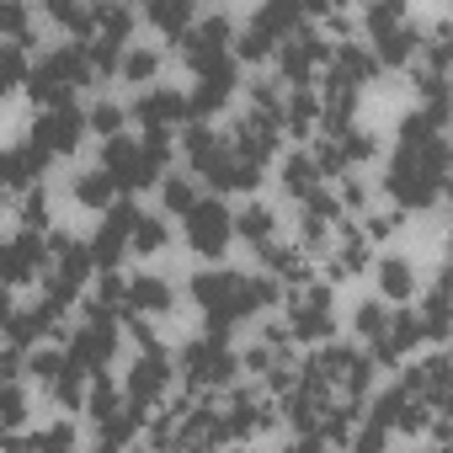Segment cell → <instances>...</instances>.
Here are the masks:
<instances>
[{
	"label": "cell",
	"instance_id": "obj_1",
	"mask_svg": "<svg viewBox=\"0 0 453 453\" xmlns=\"http://www.w3.org/2000/svg\"><path fill=\"white\" fill-rule=\"evenodd\" d=\"M187 294H192V304L203 310L208 336H224V342H230V331H235L241 320H251V315L283 304V288H278L273 278H246V273H235V267H224V262L192 273Z\"/></svg>",
	"mask_w": 453,
	"mask_h": 453
},
{
	"label": "cell",
	"instance_id": "obj_2",
	"mask_svg": "<svg viewBox=\"0 0 453 453\" xmlns=\"http://www.w3.org/2000/svg\"><path fill=\"white\" fill-rule=\"evenodd\" d=\"M384 192H389L395 213L437 208L448 192V139H432L421 150H395V160L384 171Z\"/></svg>",
	"mask_w": 453,
	"mask_h": 453
},
{
	"label": "cell",
	"instance_id": "obj_3",
	"mask_svg": "<svg viewBox=\"0 0 453 453\" xmlns=\"http://www.w3.org/2000/svg\"><path fill=\"white\" fill-rule=\"evenodd\" d=\"M96 75H91V59H86V49L81 43H54L33 70H27V96L38 102V112L43 107H59V102H75V91L81 86H91Z\"/></svg>",
	"mask_w": 453,
	"mask_h": 453
},
{
	"label": "cell",
	"instance_id": "obj_4",
	"mask_svg": "<svg viewBox=\"0 0 453 453\" xmlns=\"http://www.w3.org/2000/svg\"><path fill=\"white\" fill-rule=\"evenodd\" d=\"M176 373H181V384L192 395H203V389H224V384H230L241 373V357H235V347L224 336H192L181 347V357H176Z\"/></svg>",
	"mask_w": 453,
	"mask_h": 453
},
{
	"label": "cell",
	"instance_id": "obj_5",
	"mask_svg": "<svg viewBox=\"0 0 453 453\" xmlns=\"http://www.w3.org/2000/svg\"><path fill=\"white\" fill-rule=\"evenodd\" d=\"M187 246H192V257H203L208 267H219V257L230 251V241H235V224H230V203L224 197H197L187 213Z\"/></svg>",
	"mask_w": 453,
	"mask_h": 453
},
{
	"label": "cell",
	"instance_id": "obj_6",
	"mask_svg": "<svg viewBox=\"0 0 453 453\" xmlns=\"http://www.w3.org/2000/svg\"><path fill=\"white\" fill-rule=\"evenodd\" d=\"M86 320L70 331V342H65V352H70V363H81L86 373H102L107 363H112V352H118V315H107L102 304H91L86 299V310H81Z\"/></svg>",
	"mask_w": 453,
	"mask_h": 453
},
{
	"label": "cell",
	"instance_id": "obj_7",
	"mask_svg": "<svg viewBox=\"0 0 453 453\" xmlns=\"http://www.w3.org/2000/svg\"><path fill=\"white\" fill-rule=\"evenodd\" d=\"M283 331L294 342H310V347H326L336 342V315H331V288L326 283H304L288 294V320Z\"/></svg>",
	"mask_w": 453,
	"mask_h": 453
},
{
	"label": "cell",
	"instance_id": "obj_8",
	"mask_svg": "<svg viewBox=\"0 0 453 453\" xmlns=\"http://www.w3.org/2000/svg\"><path fill=\"white\" fill-rule=\"evenodd\" d=\"M171 384H176V357H171L165 347H150V352L134 357V368H128V379H123V400H128L139 416H150V411L171 395Z\"/></svg>",
	"mask_w": 453,
	"mask_h": 453
},
{
	"label": "cell",
	"instance_id": "obj_9",
	"mask_svg": "<svg viewBox=\"0 0 453 453\" xmlns=\"http://www.w3.org/2000/svg\"><path fill=\"white\" fill-rule=\"evenodd\" d=\"M273 426H278V405L251 384L230 389V400L219 405V442H241V437H257V432H273Z\"/></svg>",
	"mask_w": 453,
	"mask_h": 453
},
{
	"label": "cell",
	"instance_id": "obj_10",
	"mask_svg": "<svg viewBox=\"0 0 453 453\" xmlns=\"http://www.w3.org/2000/svg\"><path fill=\"white\" fill-rule=\"evenodd\" d=\"M81 139H86V107H75V102L43 107V112L33 118V128H27V144H33V150H43L49 160L75 155V150H81Z\"/></svg>",
	"mask_w": 453,
	"mask_h": 453
},
{
	"label": "cell",
	"instance_id": "obj_11",
	"mask_svg": "<svg viewBox=\"0 0 453 453\" xmlns=\"http://www.w3.org/2000/svg\"><path fill=\"white\" fill-rule=\"evenodd\" d=\"M144 219V208L134 203V197H118L112 208H107V219H102V230L86 241V251H91V267H118L123 257H128V241H134V224Z\"/></svg>",
	"mask_w": 453,
	"mask_h": 453
},
{
	"label": "cell",
	"instance_id": "obj_12",
	"mask_svg": "<svg viewBox=\"0 0 453 453\" xmlns=\"http://www.w3.org/2000/svg\"><path fill=\"white\" fill-rule=\"evenodd\" d=\"M273 59H278V75L288 81V91H299V86H310V81H315V70L331 59V38H326V33H315V27L304 22L288 43H278V54H273ZM283 81H278V86H283Z\"/></svg>",
	"mask_w": 453,
	"mask_h": 453
},
{
	"label": "cell",
	"instance_id": "obj_13",
	"mask_svg": "<svg viewBox=\"0 0 453 453\" xmlns=\"http://www.w3.org/2000/svg\"><path fill=\"white\" fill-rule=\"evenodd\" d=\"M235 86H241V65H235V54H224V59L203 65V70H197V86L187 91V118L203 123V118L224 112V107H230V96H235Z\"/></svg>",
	"mask_w": 453,
	"mask_h": 453
},
{
	"label": "cell",
	"instance_id": "obj_14",
	"mask_svg": "<svg viewBox=\"0 0 453 453\" xmlns=\"http://www.w3.org/2000/svg\"><path fill=\"white\" fill-rule=\"evenodd\" d=\"M176 43H181L187 65L203 70V65H213V59L230 54V43H235V17H230V12H203V17H192V27H187Z\"/></svg>",
	"mask_w": 453,
	"mask_h": 453
},
{
	"label": "cell",
	"instance_id": "obj_15",
	"mask_svg": "<svg viewBox=\"0 0 453 453\" xmlns=\"http://www.w3.org/2000/svg\"><path fill=\"white\" fill-rule=\"evenodd\" d=\"M43 273H49V241L43 235L22 230V235L0 241V288H27Z\"/></svg>",
	"mask_w": 453,
	"mask_h": 453
},
{
	"label": "cell",
	"instance_id": "obj_16",
	"mask_svg": "<svg viewBox=\"0 0 453 453\" xmlns=\"http://www.w3.org/2000/svg\"><path fill=\"white\" fill-rule=\"evenodd\" d=\"M128 118H139L144 134H171V128H187V91L181 86H144L128 107Z\"/></svg>",
	"mask_w": 453,
	"mask_h": 453
},
{
	"label": "cell",
	"instance_id": "obj_17",
	"mask_svg": "<svg viewBox=\"0 0 453 453\" xmlns=\"http://www.w3.org/2000/svg\"><path fill=\"white\" fill-rule=\"evenodd\" d=\"M230 144L241 160H251V165H273L278 160V150H283V128H278V118H257V112H241L235 123H230Z\"/></svg>",
	"mask_w": 453,
	"mask_h": 453
},
{
	"label": "cell",
	"instance_id": "obj_18",
	"mask_svg": "<svg viewBox=\"0 0 453 453\" xmlns=\"http://www.w3.org/2000/svg\"><path fill=\"white\" fill-rule=\"evenodd\" d=\"M421 347H426V331H421L416 310H411V304H400V310H389V326H384V336L368 347V357H373V368H395V363L416 357Z\"/></svg>",
	"mask_w": 453,
	"mask_h": 453
},
{
	"label": "cell",
	"instance_id": "obj_19",
	"mask_svg": "<svg viewBox=\"0 0 453 453\" xmlns=\"http://www.w3.org/2000/svg\"><path fill=\"white\" fill-rule=\"evenodd\" d=\"M432 416H442V411H426L416 395H405L400 384H389V389H379L373 400H368V421H379L384 432H426L432 426Z\"/></svg>",
	"mask_w": 453,
	"mask_h": 453
},
{
	"label": "cell",
	"instance_id": "obj_20",
	"mask_svg": "<svg viewBox=\"0 0 453 453\" xmlns=\"http://www.w3.org/2000/svg\"><path fill=\"white\" fill-rule=\"evenodd\" d=\"M65 320V310H54L49 299H33L27 310L17 304L6 320H0V331H6V347H17V352H33V347H43L49 336H54V326Z\"/></svg>",
	"mask_w": 453,
	"mask_h": 453
},
{
	"label": "cell",
	"instance_id": "obj_21",
	"mask_svg": "<svg viewBox=\"0 0 453 453\" xmlns=\"http://www.w3.org/2000/svg\"><path fill=\"white\" fill-rule=\"evenodd\" d=\"M448 379H453V368H448V352L437 347V352H426V357H416L395 384L405 389V395H416L426 411H442L448 405Z\"/></svg>",
	"mask_w": 453,
	"mask_h": 453
},
{
	"label": "cell",
	"instance_id": "obj_22",
	"mask_svg": "<svg viewBox=\"0 0 453 453\" xmlns=\"http://www.w3.org/2000/svg\"><path fill=\"white\" fill-rule=\"evenodd\" d=\"M171 310H176V288L160 273L128 278V288H123V315L128 320H150V315H171Z\"/></svg>",
	"mask_w": 453,
	"mask_h": 453
},
{
	"label": "cell",
	"instance_id": "obj_23",
	"mask_svg": "<svg viewBox=\"0 0 453 453\" xmlns=\"http://www.w3.org/2000/svg\"><path fill=\"white\" fill-rule=\"evenodd\" d=\"M43 171H49V155L43 150H33L27 139H17V144H6L0 150V192H27V187H38L43 181Z\"/></svg>",
	"mask_w": 453,
	"mask_h": 453
},
{
	"label": "cell",
	"instance_id": "obj_24",
	"mask_svg": "<svg viewBox=\"0 0 453 453\" xmlns=\"http://www.w3.org/2000/svg\"><path fill=\"white\" fill-rule=\"evenodd\" d=\"M326 75H336L342 86H352V91H363L368 81H379L384 70H379V59L368 54V43H357V38H347V43H331V59H326Z\"/></svg>",
	"mask_w": 453,
	"mask_h": 453
},
{
	"label": "cell",
	"instance_id": "obj_25",
	"mask_svg": "<svg viewBox=\"0 0 453 453\" xmlns=\"http://www.w3.org/2000/svg\"><path fill=\"white\" fill-rule=\"evenodd\" d=\"M224 150H230V144H224L219 128H208V123H187V134H181V155H187V165H192V171H187L192 181H208V176L219 171Z\"/></svg>",
	"mask_w": 453,
	"mask_h": 453
},
{
	"label": "cell",
	"instance_id": "obj_26",
	"mask_svg": "<svg viewBox=\"0 0 453 453\" xmlns=\"http://www.w3.org/2000/svg\"><path fill=\"white\" fill-rule=\"evenodd\" d=\"M373 283H379V299H384L389 310H400L405 299L416 304V262H411V257L384 251V257L373 262Z\"/></svg>",
	"mask_w": 453,
	"mask_h": 453
},
{
	"label": "cell",
	"instance_id": "obj_27",
	"mask_svg": "<svg viewBox=\"0 0 453 453\" xmlns=\"http://www.w3.org/2000/svg\"><path fill=\"white\" fill-rule=\"evenodd\" d=\"M368 54L379 59V70H405V65H416V54H421V33H416V22H400L395 33L373 38Z\"/></svg>",
	"mask_w": 453,
	"mask_h": 453
},
{
	"label": "cell",
	"instance_id": "obj_28",
	"mask_svg": "<svg viewBox=\"0 0 453 453\" xmlns=\"http://www.w3.org/2000/svg\"><path fill=\"white\" fill-rule=\"evenodd\" d=\"M283 134H294V139H315L320 134V96H315V86H299V91H283Z\"/></svg>",
	"mask_w": 453,
	"mask_h": 453
},
{
	"label": "cell",
	"instance_id": "obj_29",
	"mask_svg": "<svg viewBox=\"0 0 453 453\" xmlns=\"http://www.w3.org/2000/svg\"><path fill=\"white\" fill-rule=\"evenodd\" d=\"M262 278H283L288 288H304V283H315L310 278V257L299 251V246H278V241H267L262 246Z\"/></svg>",
	"mask_w": 453,
	"mask_h": 453
},
{
	"label": "cell",
	"instance_id": "obj_30",
	"mask_svg": "<svg viewBox=\"0 0 453 453\" xmlns=\"http://www.w3.org/2000/svg\"><path fill=\"white\" fill-rule=\"evenodd\" d=\"M251 27L267 33L273 43H288V38L304 27V6H294V0H267V6L251 12Z\"/></svg>",
	"mask_w": 453,
	"mask_h": 453
},
{
	"label": "cell",
	"instance_id": "obj_31",
	"mask_svg": "<svg viewBox=\"0 0 453 453\" xmlns=\"http://www.w3.org/2000/svg\"><path fill=\"white\" fill-rule=\"evenodd\" d=\"M411 310H416V320H421L426 342H432V347H442V342H448V283H442V273H437V283H432Z\"/></svg>",
	"mask_w": 453,
	"mask_h": 453
},
{
	"label": "cell",
	"instance_id": "obj_32",
	"mask_svg": "<svg viewBox=\"0 0 453 453\" xmlns=\"http://www.w3.org/2000/svg\"><path fill=\"white\" fill-rule=\"evenodd\" d=\"M278 181H283V192L288 197H315L320 192V171H315V160H310V150H288L283 155V165H278Z\"/></svg>",
	"mask_w": 453,
	"mask_h": 453
},
{
	"label": "cell",
	"instance_id": "obj_33",
	"mask_svg": "<svg viewBox=\"0 0 453 453\" xmlns=\"http://www.w3.org/2000/svg\"><path fill=\"white\" fill-rule=\"evenodd\" d=\"M192 17H197V6H192V0H150V6H144V22L155 27V33H165L171 43L192 27Z\"/></svg>",
	"mask_w": 453,
	"mask_h": 453
},
{
	"label": "cell",
	"instance_id": "obj_34",
	"mask_svg": "<svg viewBox=\"0 0 453 453\" xmlns=\"http://www.w3.org/2000/svg\"><path fill=\"white\" fill-rule=\"evenodd\" d=\"M230 224H235V241H246V246H267L273 241V230H278V213L267 208V203H246L241 213H230Z\"/></svg>",
	"mask_w": 453,
	"mask_h": 453
},
{
	"label": "cell",
	"instance_id": "obj_35",
	"mask_svg": "<svg viewBox=\"0 0 453 453\" xmlns=\"http://www.w3.org/2000/svg\"><path fill=\"white\" fill-rule=\"evenodd\" d=\"M49 17L70 33V43H86L96 33V6H81V0H49Z\"/></svg>",
	"mask_w": 453,
	"mask_h": 453
},
{
	"label": "cell",
	"instance_id": "obj_36",
	"mask_svg": "<svg viewBox=\"0 0 453 453\" xmlns=\"http://www.w3.org/2000/svg\"><path fill=\"white\" fill-rule=\"evenodd\" d=\"M86 384H91V373L81 368V363H70V352H65V368L49 379V395L59 400V405H70V411H81L86 405Z\"/></svg>",
	"mask_w": 453,
	"mask_h": 453
},
{
	"label": "cell",
	"instance_id": "obj_37",
	"mask_svg": "<svg viewBox=\"0 0 453 453\" xmlns=\"http://www.w3.org/2000/svg\"><path fill=\"white\" fill-rule=\"evenodd\" d=\"M155 70H160V49H155V43H128V49H123V59H118V75H123L128 86L155 81Z\"/></svg>",
	"mask_w": 453,
	"mask_h": 453
},
{
	"label": "cell",
	"instance_id": "obj_38",
	"mask_svg": "<svg viewBox=\"0 0 453 453\" xmlns=\"http://www.w3.org/2000/svg\"><path fill=\"white\" fill-rule=\"evenodd\" d=\"M171 246V224L160 219V213H144L139 224H134V241H128V257H155V251H165Z\"/></svg>",
	"mask_w": 453,
	"mask_h": 453
},
{
	"label": "cell",
	"instance_id": "obj_39",
	"mask_svg": "<svg viewBox=\"0 0 453 453\" xmlns=\"http://www.w3.org/2000/svg\"><path fill=\"white\" fill-rule=\"evenodd\" d=\"M91 38L128 49V43H134V12H128V6H96V33H91Z\"/></svg>",
	"mask_w": 453,
	"mask_h": 453
},
{
	"label": "cell",
	"instance_id": "obj_40",
	"mask_svg": "<svg viewBox=\"0 0 453 453\" xmlns=\"http://www.w3.org/2000/svg\"><path fill=\"white\" fill-rule=\"evenodd\" d=\"M331 144H336V155H342V165H347V171H352V165H368V160L379 155V139H373L368 128H357V123H352V128H342Z\"/></svg>",
	"mask_w": 453,
	"mask_h": 453
},
{
	"label": "cell",
	"instance_id": "obj_41",
	"mask_svg": "<svg viewBox=\"0 0 453 453\" xmlns=\"http://www.w3.org/2000/svg\"><path fill=\"white\" fill-rule=\"evenodd\" d=\"M112 192H118V187H112V181H107L102 171H81V176L70 181V197H75L81 208H102V213H107V208L118 203Z\"/></svg>",
	"mask_w": 453,
	"mask_h": 453
},
{
	"label": "cell",
	"instance_id": "obj_42",
	"mask_svg": "<svg viewBox=\"0 0 453 453\" xmlns=\"http://www.w3.org/2000/svg\"><path fill=\"white\" fill-rule=\"evenodd\" d=\"M139 426H144V416H139V411H134V405L123 400V405H118V411H112L107 421H96V432H102L96 442H112V448H128V442L139 437Z\"/></svg>",
	"mask_w": 453,
	"mask_h": 453
},
{
	"label": "cell",
	"instance_id": "obj_43",
	"mask_svg": "<svg viewBox=\"0 0 453 453\" xmlns=\"http://www.w3.org/2000/svg\"><path fill=\"white\" fill-rule=\"evenodd\" d=\"M246 112H257V118H283V86L267 81V75L246 81ZM278 128H283V123H278Z\"/></svg>",
	"mask_w": 453,
	"mask_h": 453
},
{
	"label": "cell",
	"instance_id": "obj_44",
	"mask_svg": "<svg viewBox=\"0 0 453 453\" xmlns=\"http://www.w3.org/2000/svg\"><path fill=\"white\" fill-rule=\"evenodd\" d=\"M123 123H128V107H123V102H112V96H102V102H91V107H86V134L118 139V134H123Z\"/></svg>",
	"mask_w": 453,
	"mask_h": 453
},
{
	"label": "cell",
	"instance_id": "obj_45",
	"mask_svg": "<svg viewBox=\"0 0 453 453\" xmlns=\"http://www.w3.org/2000/svg\"><path fill=\"white\" fill-rule=\"evenodd\" d=\"M192 203H197V181L187 171H165L160 176V208L165 213H187Z\"/></svg>",
	"mask_w": 453,
	"mask_h": 453
},
{
	"label": "cell",
	"instance_id": "obj_46",
	"mask_svg": "<svg viewBox=\"0 0 453 453\" xmlns=\"http://www.w3.org/2000/svg\"><path fill=\"white\" fill-rule=\"evenodd\" d=\"M384 326H389V304H384V299H363V304L352 310V336H357V342L373 347V342L384 336Z\"/></svg>",
	"mask_w": 453,
	"mask_h": 453
},
{
	"label": "cell",
	"instance_id": "obj_47",
	"mask_svg": "<svg viewBox=\"0 0 453 453\" xmlns=\"http://www.w3.org/2000/svg\"><path fill=\"white\" fill-rule=\"evenodd\" d=\"M400 22H411V12L400 6V0H373V6H363V27H368V43H373V38H384V33H395Z\"/></svg>",
	"mask_w": 453,
	"mask_h": 453
},
{
	"label": "cell",
	"instance_id": "obj_48",
	"mask_svg": "<svg viewBox=\"0 0 453 453\" xmlns=\"http://www.w3.org/2000/svg\"><path fill=\"white\" fill-rule=\"evenodd\" d=\"M118 405H123V389H118L107 373H91V384H86V411H91V421H107Z\"/></svg>",
	"mask_w": 453,
	"mask_h": 453
},
{
	"label": "cell",
	"instance_id": "obj_49",
	"mask_svg": "<svg viewBox=\"0 0 453 453\" xmlns=\"http://www.w3.org/2000/svg\"><path fill=\"white\" fill-rule=\"evenodd\" d=\"M49 213H54V203H49V192H43V181L38 187H27L22 192V203H17V219H22V230H43V224H49Z\"/></svg>",
	"mask_w": 453,
	"mask_h": 453
},
{
	"label": "cell",
	"instance_id": "obj_50",
	"mask_svg": "<svg viewBox=\"0 0 453 453\" xmlns=\"http://www.w3.org/2000/svg\"><path fill=\"white\" fill-rule=\"evenodd\" d=\"M27 421V384H0V432Z\"/></svg>",
	"mask_w": 453,
	"mask_h": 453
},
{
	"label": "cell",
	"instance_id": "obj_51",
	"mask_svg": "<svg viewBox=\"0 0 453 453\" xmlns=\"http://www.w3.org/2000/svg\"><path fill=\"white\" fill-rule=\"evenodd\" d=\"M59 368H65V347H33V352H27V373H33L38 384H49Z\"/></svg>",
	"mask_w": 453,
	"mask_h": 453
},
{
	"label": "cell",
	"instance_id": "obj_52",
	"mask_svg": "<svg viewBox=\"0 0 453 453\" xmlns=\"http://www.w3.org/2000/svg\"><path fill=\"white\" fill-rule=\"evenodd\" d=\"M347 442H352V453H384V448H389V432H384L379 421H357Z\"/></svg>",
	"mask_w": 453,
	"mask_h": 453
},
{
	"label": "cell",
	"instance_id": "obj_53",
	"mask_svg": "<svg viewBox=\"0 0 453 453\" xmlns=\"http://www.w3.org/2000/svg\"><path fill=\"white\" fill-rule=\"evenodd\" d=\"M400 224H405V213H395V208H389V213H373V219H363L357 230H363V241H389V235L400 230Z\"/></svg>",
	"mask_w": 453,
	"mask_h": 453
},
{
	"label": "cell",
	"instance_id": "obj_54",
	"mask_svg": "<svg viewBox=\"0 0 453 453\" xmlns=\"http://www.w3.org/2000/svg\"><path fill=\"white\" fill-rule=\"evenodd\" d=\"M22 379H27V352L6 347L0 352V384H22Z\"/></svg>",
	"mask_w": 453,
	"mask_h": 453
},
{
	"label": "cell",
	"instance_id": "obj_55",
	"mask_svg": "<svg viewBox=\"0 0 453 453\" xmlns=\"http://www.w3.org/2000/svg\"><path fill=\"white\" fill-rule=\"evenodd\" d=\"M336 203H342V213L363 208V203H368V181H363V176H347V181H342V192H336Z\"/></svg>",
	"mask_w": 453,
	"mask_h": 453
},
{
	"label": "cell",
	"instance_id": "obj_56",
	"mask_svg": "<svg viewBox=\"0 0 453 453\" xmlns=\"http://www.w3.org/2000/svg\"><path fill=\"white\" fill-rule=\"evenodd\" d=\"M283 453H326V442H320L315 432H299V437H294V442H288Z\"/></svg>",
	"mask_w": 453,
	"mask_h": 453
},
{
	"label": "cell",
	"instance_id": "obj_57",
	"mask_svg": "<svg viewBox=\"0 0 453 453\" xmlns=\"http://www.w3.org/2000/svg\"><path fill=\"white\" fill-rule=\"evenodd\" d=\"M12 310H17V299H12V288H0V320H6Z\"/></svg>",
	"mask_w": 453,
	"mask_h": 453
},
{
	"label": "cell",
	"instance_id": "obj_58",
	"mask_svg": "<svg viewBox=\"0 0 453 453\" xmlns=\"http://www.w3.org/2000/svg\"><path fill=\"white\" fill-rule=\"evenodd\" d=\"M96 453H128V448H112V442H96Z\"/></svg>",
	"mask_w": 453,
	"mask_h": 453
},
{
	"label": "cell",
	"instance_id": "obj_59",
	"mask_svg": "<svg viewBox=\"0 0 453 453\" xmlns=\"http://www.w3.org/2000/svg\"><path fill=\"white\" fill-rule=\"evenodd\" d=\"M6 91H12V81H6V75H0V96H6Z\"/></svg>",
	"mask_w": 453,
	"mask_h": 453
},
{
	"label": "cell",
	"instance_id": "obj_60",
	"mask_svg": "<svg viewBox=\"0 0 453 453\" xmlns=\"http://www.w3.org/2000/svg\"><path fill=\"white\" fill-rule=\"evenodd\" d=\"M155 453H176V448H155Z\"/></svg>",
	"mask_w": 453,
	"mask_h": 453
},
{
	"label": "cell",
	"instance_id": "obj_61",
	"mask_svg": "<svg viewBox=\"0 0 453 453\" xmlns=\"http://www.w3.org/2000/svg\"><path fill=\"white\" fill-rule=\"evenodd\" d=\"M0 208H6V192H0Z\"/></svg>",
	"mask_w": 453,
	"mask_h": 453
},
{
	"label": "cell",
	"instance_id": "obj_62",
	"mask_svg": "<svg viewBox=\"0 0 453 453\" xmlns=\"http://www.w3.org/2000/svg\"><path fill=\"white\" fill-rule=\"evenodd\" d=\"M432 453H442V448H432Z\"/></svg>",
	"mask_w": 453,
	"mask_h": 453
}]
</instances>
